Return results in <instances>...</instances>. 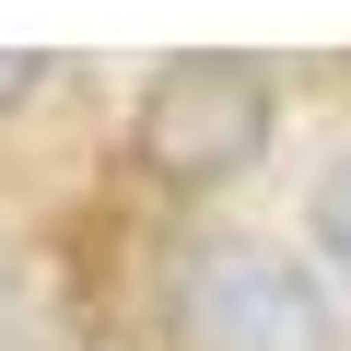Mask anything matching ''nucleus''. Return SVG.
Masks as SVG:
<instances>
[{"label":"nucleus","mask_w":351,"mask_h":351,"mask_svg":"<svg viewBox=\"0 0 351 351\" xmlns=\"http://www.w3.org/2000/svg\"><path fill=\"white\" fill-rule=\"evenodd\" d=\"M269 117H281L269 71L199 47V59H164V71H152L129 141H141V164L164 176V188H223V176H246V164L269 152Z\"/></svg>","instance_id":"nucleus-1"},{"label":"nucleus","mask_w":351,"mask_h":351,"mask_svg":"<svg viewBox=\"0 0 351 351\" xmlns=\"http://www.w3.org/2000/svg\"><path fill=\"white\" fill-rule=\"evenodd\" d=\"M188 351H339V304L281 246H199L176 281Z\"/></svg>","instance_id":"nucleus-2"},{"label":"nucleus","mask_w":351,"mask_h":351,"mask_svg":"<svg viewBox=\"0 0 351 351\" xmlns=\"http://www.w3.org/2000/svg\"><path fill=\"white\" fill-rule=\"evenodd\" d=\"M0 351H59V328H47V304H36V281H24L12 246H0Z\"/></svg>","instance_id":"nucleus-3"},{"label":"nucleus","mask_w":351,"mask_h":351,"mask_svg":"<svg viewBox=\"0 0 351 351\" xmlns=\"http://www.w3.org/2000/svg\"><path fill=\"white\" fill-rule=\"evenodd\" d=\"M316 246L339 258V281H351V164H328L316 176Z\"/></svg>","instance_id":"nucleus-4"},{"label":"nucleus","mask_w":351,"mask_h":351,"mask_svg":"<svg viewBox=\"0 0 351 351\" xmlns=\"http://www.w3.org/2000/svg\"><path fill=\"white\" fill-rule=\"evenodd\" d=\"M36 71H47L36 47H0V106H24V94H36Z\"/></svg>","instance_id":"nucleus-5"}]
</instances>
